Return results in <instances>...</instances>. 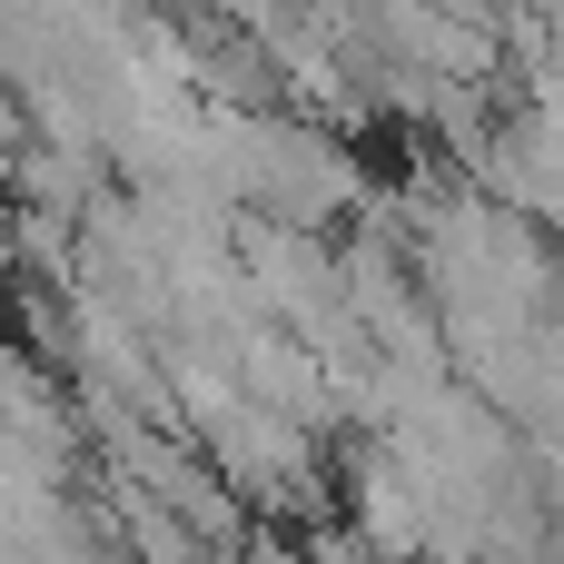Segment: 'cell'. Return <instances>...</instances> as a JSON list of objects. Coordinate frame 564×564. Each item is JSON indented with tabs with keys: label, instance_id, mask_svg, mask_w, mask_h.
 Listing matches in <instances>:
<instances>
[{
	"label": "cell",
	"instance_id": "6da1fadb",
	"mask_svg": "<svg viewBox=\"0 0 564 564\" xmlns=\"http://www.w3.org/2000/svg\"><path fill=\"white\" fill-rule=\"evenodd\" d=\"M545 564H564V506H555V535H545Z\"/></svg>",
	"mask_w": 564,
	"mask_h": 564
}]
</instances>
